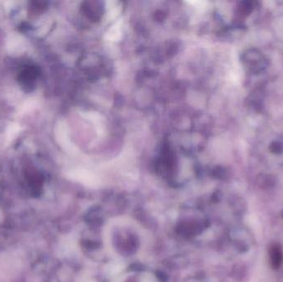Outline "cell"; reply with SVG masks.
<instances>
[{
  "instance_id": "cell-4",
  "label": "cell",
  "mask_w": 283,
  "mask_h": 282,
  "mask_svg": "<svg viewBox=\"0 0 283 282\" xmlns=\"http://www.w3.org/2000/svg\"><path fill=\"white\" fill-rule=\"evenodd\" d=\"M120 22L113 26L110 30L108 32V38L111 41H115L120 37Z\"/></svg>"
},
{
  "instance_id": "cell-3",
  "label": "cell",
  "mask_w": 283,
  "mask_h": 282,
  "mask_svg": "<svg viewBox=\"0 0 283 282\" xmlns=\"http://www.w3.org/2000/svg\"><path fill=\"white\" fill-rule=\"evenodd\" d=\"M270 264L274 269H277L280 267L282 262V252L280 245L272 244L269 248Z\"/></svg>"
},
{
  "instance_id": "cell-5",
  "label": "cell",
  "mask_w": 283,
  "mask_h": 282,
  "mask_svg": "<svg viewBox=\"0 0 283 282\" xmlns=\"http://www.w3.org/2000/svg\"><path fill=\"white\" fill-rule=\"evenodd\" d=\"M270 149L273 153H281L283 151V145L279 142H272Z\"/></svg>"
},
{
  "instance_id": "cell-1",
  "label": "cell",
  "mask_w": 283,
  "mask_h": 282,
  "mask_svg": "<svg viewBox=\"0 0 283 282\" xmlns=\"http://www.w3.org/2000/svg\"><path fill=\"white\" fill-rule=\"evenodd\" d=\"M244 64L247 69L253 72H259L265 69L268 66V60L259 50H247L244 54Z\"/></svg>"
},
{
  "instance_id": "cell-2",
  "label": "cell",
  "mask_w": 283,
  "mask_h": 282,
  "mask_svg": "<svg viewBox=\"0 0 283 282\" xmlns=\"http://www.w3.org/2000/svg\"><path fill=\"white\" fill-rule=\"evenodd\" d=\"M37 71L36 67H27L22 70L19 75V81L22 86L31 87L34 85V81L36 80Z\"/></svg>"
}]
</instances>
